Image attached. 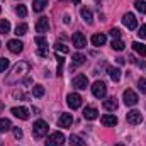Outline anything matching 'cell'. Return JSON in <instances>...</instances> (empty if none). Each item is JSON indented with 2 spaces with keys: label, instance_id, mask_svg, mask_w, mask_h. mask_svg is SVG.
Wrapping results in <instances>:
<instances>
[{
  "label": "cell",
  "instance_id": "obj_41",
  "mask_svg": "<svg viewBox=\"0 0 146 146\" xmlns=\"http://www.w3.org/2000/svg\"><path fill=\"white\" fill-rule=\"evenodd\" d=\"M115 146H124V145H115Z\"/></svg>",
  "mask_w": 146,
  "mask_h": 146
},
{
  "label": "cell",
  "instance_id": "obj_14",
  "mask_svg": "<svg viewBox=\"0 0 146 146\" xmlns=\"http://www.w3.org/2000/svg\"><path fill=\"white\" fill-rule=\"evenodd\" d=\"M72 124H73V115L63 112V114L60 115V119H58V126H60V127H70Z\"/></svg>",
  "mask_w": 146,
  "mask_h": 146
},
{
  "label": "cell",
  "instance_id": "obj_32",
  "mask_svg": "<svg viewBox=\"0 0 146 146\" xmlns=\"http://www.w3.org/2000/svg\"><path fill=\"white\" fill-rule=\"evenodd\" d=\"M54 49H56V51H58V53H60V51H61V53H63V54H66V53H68V51H70V49H68V46H65V44H63V42H56V44H54Z\"/></svg>",
  "mask_w": 146,
  "mask_h": 146
},
{
  "label": "cell",
  "instance_id": "obj_29",
  "mask_svg": "<svg viewBox=\"0 0 146 146\" xmlns=\"http://www.w3.org/2000/svg\"><path fill=\"white\" fill-rule=\"evenodd\" d=\"M27 24H17V27H15V34L17 36H24L26 33H27Z\"/></svg>",
  "mask_w": 146,
  "mask_h": 146
},
{
  "label": "cell",
  "instance_id": "obj_26",
  "mask_svg": "<svg viewBox=\"0 0 146 146\" xmlns=\"http://www.w3.org/2000/svg\"><path fill=\"white\" fill-rule=\"evenodd\" d=\"M70 145L72 146H87L85 141H83L80 136H76V134H72V136H70Z\"/></svg>",
  "mask_w": 146,
  "mask_h": 146
},
{
  "label": "cell",
  "instance_id": "obj_9",
  "mask_svg": "<svg viewBox=\"0 0 146 146\" xmlns=\"http://www.w3.org/2000/svg\"><path fill=\"white\" fill-rule=\"evenodd\" d=\"M66 104H68L73 110L80 109V106H82V97H80L78 94L72 92V94H68V95H66Z\"/></svg>",
  "mask_w": 146,
  "mask_h": 146
},
{
  "label": "cell",
  "instance_id": "obj_7",
  "mask_svg": "<svg viewBox=\"0 0 146 146\" xmlns=\"http://www.w3.org/2000/svg\"><path fill=\"white\" fill-rule=\"evenodd\" d=\"M122 24H124V26H126L127 29L134 31V29L138 27V19L134 17V14L127 12V14H124V17H122Z\"/></svg>",
  "mask_w": 146,
  "mask_h": 146
},
{
  "label": "cell",
  "instance_id": "obj_30",
  "mask_svg": "<svg viewBox=\"0 0 146 146\" xmlns=\"http://www.w3.org/2000/svg\"><path fill=\"white\" fill-rule=\"evenodd\" d=\"M134 7H136L138 12L146 14V2H143V0H136V2H134Z\"/></svg>",
  "mask_w": 146,
  "mask_h": 146
},
{
  "label": "cell",
  "instance_id": "obj_10",
  "mask_svg": "<svg viewBox=\"0 0 146 146\" xmlns=\"http://www.w3.org/2000/svg\"><path fill=\"white\" fill-rule=\"evenodd\" d=\"M36 31L42 36V34H46L48 31H49V21H48V17H39L36 22Z\"/></svg>",
  "mask_w": 146,
  "mask_h": 146
},
{
  "label": "cell",
  "instance_id": "obj_18",
  "mask_svg": "<svg viewBox=\"0 0 146 146\" xmlns=\"http://www.w3.org/2000/svg\"><path fill=\"white\" fill-rule=\"evenodd\" d=\"M102 124L109 126V127H114L117 124V117L114 114H106V115H102Z\"/></svg>",
  "mask_w": 146,
  "mask_h": 146
},
{
  "label": "cell",
  "instance_id": "obj_39",
  "mask_svg": "<svg viewBox=\"0 0 146 146\" xmlns=\"http://www.w3.org/2000/svg\"><path fill=\"white\" fill-rule=\"evenodd\" d=\"M138 36L141 37V39H145L146 37V26H141V27L138 29Z\"/></svg>",
  "mask_w": 146,
  "mask_h": 146
},
{
  "label": "cell",
  "instance_id": "obj_34",
  "mask_svg": "<svg viewBox=\"0 0 146 146\" xmlns=\"http://www.w3.org/2000/svg\"><path fill=\"white\" fill-rule=\"evenodd\" d=\"M9 65H10V63H9V60H7V58H0V73L5 72V70L9 68Z\"/></svg>",
  "mask_w": 146,
  "mask_h": 146
},
{
  "label": "cell",
  "instance_id": "obj_16",
  "mask_svg": "<svg viewBox=\"0 0 146 146\" xmlns=\"http://www.w3.org/2000/svg\"><path fill=\"white\" fill-rule=\"evenodd\" d=\"M80 15H82V19H83L87 24H94V14H92V10H90V9H87V7H82V10H80Z\"/></svg>",
  "mask_w": 146,
  "mask_h": 146
},
{
  "label": "cell",
  "instance_id": "obj_22",
  "mask_svg": "<svg viewBox=\"0 0 146 146\" xmlns=\"http://www.w3.org/2000/svg\"><path fill=\"white\" fill-rule=\"evenodd\" d=\"M133 49H134L138 54H141V56H146V44H143V42H139V41L133 42Z\"/></svg>",
  "mask_w": 146,
  "mask_h": 146
},
{
  "label": "cell",
  "instance_id": "obj_1",
  "mask_svg": "<svg viewBox=\"0 0 146 146\" xmlns=\"http://www.w3.org/2000/svg\"><path fill=\"white\" fill-rule=\"evenodd\" d=\"M29 70H31V66H29L27 61H19V63L12 68L10 75L5 78V82H7L9 85H14V83H17L21 78H24V76L29 73Z\"/></svg>",
  "mask_w": 146,
  "mask_h": 146
},
{
  "label": "cell",
  "instance_id": "obj_4",
  "mask_svg": "<svg viewBox=\"0 0 146 146\" xmlns=\"http://www.w3.org/2000/svg\"><path fill=\"white\" fill-rule=\"evenodd\" d=\"M92 94H94V97H97V99H104V97L107 95V87H106V83L100 82V80H97V82L92 85Z\"/></svg>",
  "mask_w": 146,
  "mask_h": 146
},
{
  "label": "cell",
  "instance_id": "obj_27",
  "mask_svg": "<svg viewBox=\"0 0 146 146\" xmlns=\"http://www.w3.org/2000/svg\"><path fill=\"white\" fill-rule=\"evenodd\" d=\"M42 95H44V87H42V85H34V87H33V97L41 99Z\"/></svg>",
  "mask_w": 146,
  "mask_h": 146
},
{
  "label": "cell",
  "instance_id": "obj_17",
  "mask_svg": "<svg viewBox=\"0 0 146 146\" xmlns=\"http://www.w3.org/2000/svg\"><path fill=\"white\" fill-rule=\"evenodd\" d=\"M97 115H99V110L95 107H85L83 109V117L87 121H94V119H97Z\"/></svg>",
  "mask_w": 146,
  "mask_h": 146
},
{
  "label": "cell",
  "instance_id": "obj_35",
  "mask_svg": "<svg viewBox=\"0 0 146 146\" xmlns=\"http://www.w3.org/2000/svg\"><path fill=\"white\" fill-rule=\"evenodd\" d=\"M138 88H139L141 94H145L146 95V80L145 78H139V80H138Z\"/></svg>",
  "mask_w": 146,
  "mask_h": 146
},
{
  "label": "cell",
  "instance_id": "obj_23",
  "mask_svg": "<svg viewBox=\"0 0 146 146\" xmlns=\"http://www.w3.org/2000/svg\"><path fill=\"white\" fill-rule=\"evenodd\" d=\"M85 60H87V56H85V54H82V53L73 54V66H80V65H83V63H85Z\"/></svg>",
  "mask_w": 146,
  "mask_h": 146
},
{
  "label": "cell",
  "instance_id": "obj_37",
  "mask_svg": "<svg viewBox=\"0 0 146 146\" xmlns=\"http://www.w3.org/2000/svg\"><path fill=\"white\" fill-rule=\"evenodd\" d=\"M12 131H14V136H15L17 139H21V138L24 136V133H22V129H21V127H12Z\"/></svg>",
  "mask_w": 146,
  "mask_h": 146
},
{
  "label": "cell",
  "instance_id": "obj_44",
  "mask_svg": "<svg viewBox=\"0 0 146 146\" xmlns=\"http://www.w3.org/2000/svg\"><path fill=\"white\" fill-rule=\"evenodd\" d=\"M0 46H2V42H0Z\"/></svg>",
  "mask_w": 146,
  "mask_h": 146
},
{
  "label": "cell",
  "instance_id": "obj_31",
  "mask_svg": "<svg viewBox=\"0 0 146 146\" xmlns=\"http://www.w3.org/2000/svg\"><path fill=\"white\" fill-rule=\"evenodd\" d=\"M15 14H17L19 17H26V15H27V9H26V5H17V7H15Z\"/></svg>",
  "mask_w": 146,
  "mask_h": 146
},
{
  "label": "cell",
  "instance_id": "obj_42",
  "mask_svg": "<svg viewBox=\"0 0 146 146\" xmlns=\"http://www.w3.org/2000/svg\"><path fill=\"white\" fill-rule=\"evenodd\" d=\"M0 146H3V145H2V141H0Z\"/></svg>",
  "mask_w": 146,
  "mask_h": 146
},
{
  "label": "cell",
  "instance_id": "obj_3",
  "mask_svg": "<svg viewBox=\"0 0 146 146\" xmlns=\"http://www.w3.org/2000/svg\"><path fill=\"white\" fill-rule=\"evenodd\" d=\"M65 134L63 133H60V131H56V133H51L49 136H46V146H61L65 143Z\"/></svg>",
  "mask_w": 146,
  "mask_h": 146
},
{
  "label": "cell",
  "instance_id": "obj_19",
  "mask_svg": "<svg viewBox=\"0 0 146 146\" xmlns=\"http://www.w3.org/2000/svg\"><path fill=\"white\" fill-rule=\"evenodd\" d=\"M90 41H92V44H94V46H104V44H106V41H107V36H106V34H102V33H100V34H94Z\"/></svg>",
  "mask_w": 146,
  "mask_h": 146
},
{
  "label": "cell",
  "instance_id": "obj_21",
  "mask_svg": "<svg viewBox=\"0 0 146 146\" xmlns=\"http://www.w3.org/2000/svg\"><path fill=\"white\" fill-rule=\"evenodd\" d=\"M10 129H12V122H10V119L2 117V119H0V133H7V131H10Z\"/></svg>",
  "mask_w": 146,
  "mask_h": 146
},
{
  "label": "cell",
  "instance_id": "obj_5",
  "mask_svg": "<svg viewBox=\"0 0 146 146\" xmlns=\"http://www.w3.org/2000/svg\"><path fill=\"white\" fill-rule=\"evenodd\" d=\"M122 99H124V104H126V106H129V107L136 106V104H138V100H139V99H138V94H136L134 90H129V88L122 94Z\"/></svg>",
  "mask_w": 146,
  "mask_h": 146
},
{
  "label": "cell",
  "instance_id": "obj_24",
  "mask_svg": "<svg viewBox=\"0 0 146 146\" xmlns=\"http://www.w3.org/2000/svg\"><path fill=\"white\" fill-rule=\"evenodd\" d=\"M107 72H109V76L112 82H119L121 80V70L119 68H109Z\"/></svg>",
  "mask_w": 146,
  "mask_h": 146
},
{
  "label": "cell",
  "instance_id": "obj_6",
  "mask_svg": "<svg viewBox=\"0 0 146 146\" xmlns=\"http://www.w3.org/2000/svg\"><path fill=\"white\" fill-rule=\"evenodd\" d=\"M72 85L76 88V90H85L88 87V78L85 75H76L72 80Z\"/></svg>",
  "mask_w": 146,
  "mask_h": 146
},
{
  "label": "cell",
  "instance_id": "obj_11",
  "mask_svg": "<svg viewBox=\"0 0 146 146\" xmlns=\"http://www.w3.org/2000/svg\"><path fill=\"white\" fill-rule=\"evenodd\" d=\"M7 48H9V51H10V53H14V54H19V53H22V49H24V44H22L19 39H10V41L7 42Z\"/></svg>",
  "mask_w": 146,
  "mask_h": 146
},
{
  "label": "cell",
  "instance_id": "obj_15",
  "mask_svg": "<svg viewBox=\"0 0 146 146\" xmlns=\"http://www.w3.org/2000/svg\"><path fill=\"white\" fill-rule=\"evenodd\" d=\"M117 106H119V102H117L115 97H109V99L104 100V109L109 110V112H114V110L117 109Z\"/></svg>",
  "mask_w": 146,
  "mask_h": 146
},
{
  "label": "cell",
  "instance_id": "obj_12",
  "mask_svg": "<svg viewBox=\"0 0 146 146\" xmlns=\"http://www.w3.org/2000/svg\"><path fill=\"white\" fill-rule=\"evenodd\" d=\"M72 41H73V46L78 48V49H82V48L87 46V37L83 36V33H75L72 37Z\"/></svg>",
  "mask_w": 146,
  "mask_h": 146
},
{
  "label": "cell",
  "instance_id": "obj_28",
  "mask_svg": "<svg viewBox=\"0 0 146 146\" xmlns=\"http://www.w3.org/2000/svg\"><path fill=\"white\" fill-rule=\"evenodd\" d=\"M10 31V22L5 19H0V34H7Z\"/></svg>",
  "mask_w": 146,
  "mask_h": 146
},
{
  "label": "cell",
  "instance_id": "obj_20",
  "mask_svg": "<svg viewBox=\"0 0 146 146\" xmlns=\"http://www.w3.org/2000/svg\"><path fill=\"white\" fill-rule=\"evenodd\" d=\"M48 5V0H33V10L34 12H42Z\"/></svg>",
  "mask_w": 146,
  "mask_h": 146
},
{
  "label": "cell",
  "instance_id": "obj_43",
  "mask_svg": "<svg viewBox=\"0 0 146 146\" xmlns=\"http://www.w3.org/2000/svg\"><path fill=\"white\" fill-rule=\"evenodd\" d=\"M0 10H2V7H0Z\"/></svg>",
  "mask_w": 146,
  "mask_h": 146
},
{
  "label": "cell",
  "instance_id": "obj_13",
  "mask_svg": "<svg viewBox=\"0 0 146 146\" xmlns=\"http://www.w3.org/2000/svg\"><path fill=\"white\" fill-rule=\"evenodd\" d=\"M10 112H12L15 117L22 119V121H27V119H29V110L26 109V107H22V106H19V107H12Z\"/></svg>",
  "mask_w": 146,
  "mask_h": 146
},
{
  "label": "cell",
  "instance_id": "obj_2",
  "mask_svg": "<svg viewBox=\"0 0 146 146\" xmlns=\"http://www.w3.org/2000/svg\"><path fill=\"white\" fill-rule=\"evenodd\" d=\"M48 131H49V126H48V122H46V121H42V119L36 121V122H34V126H33V133H34V136H36V138H46Z\"/></svg>",
  "mask_w": 146,
  "mask_h": 146
},
{
  "label": "cell",
  "instance_id": "obj_25",
  "mask_svg": "<svg viewBox=\"0 0 146 146\" xmlns=\"http://www.w3.org/2000/svg\"><path fill=\"white\" fill-rule=\"evenodd\" d=\"M110 46H112V49H114V51H122L126 44H124V41H122V39H112Z\"/></svg>",
  "mask_w": 146,
  "mask_h": 146
},
{
  "label": "cell",
  "instance_id": "obj_40",
  "mask_svg": "<svg viewBox=\"0 0 146 146\" xmlns=\"http://www.w3.org/2000/svg\"><path fill=\"white\" fill-rule=\"evenodd\" d=\"M2 109H3V104H2V102H0V112H2Z\"/></svg>",
  "mask_w": 146,
  "mask_h": 146
},
{
  "label": "cell",
  "instance_id": "obj_33",
  "mask_svg": "<svg viewBox=\"0 0 146 146\" xmlns=\"http://www.w3.org/2000/svg\"><path fill=\"white\" fill-rule=\"evenodd\" d=\"M37 54H39L41 58H46V56L49 54V49H48V44H46V46H39V48H37Z\"/></svg>",
  "mask_w": 146,
  "mask_h": 146
},
{
  "label": "cell",
  "instance_id": "obj_8",
  "mask_svg": "<svg viewBox=\"0 0 146 146\" xmlns=\"http://www.w3.org/2000/svg\"><path fill=\"white\" fill-rule=\"evenodd\" d=\"M126 121H127L129 124H133V126L141 124V121H143V114H141L139 110H129V112L126 114Z\"/></svg>",
  "mask_w": 146,
  "mask_h": 146
},
{
  "label": "cell",
  "instance_id": "obj_36",
  "mask_svg": "<svg viewBox=\"0 0 146 146\" xmlns=\"http://www.w3.org/2000/svg\"><path fill=\"white\" fill-rule=\"evenodd\" d=\"M34 42H36L37 46H46L48 42H46V37L44 36H37L36 39H34Z\"/></svg>",
  "mask_w": 146,
  "mask_h": 146
},
{
  "label": "cell",
  "instance_id": "obj_38",
  "mask_svg": "<svg viewBox=\"0 0 146 146\" xmlns=\"http://www.w3.org/2000/svg\"><path fill=\"white\" fill-rule=\"evenodd\" d=\"M110 37H112V39H121V31H119V29H110Z\"/></svg>",
  "mask_w": 146,
  "mask_h": 146
}]
</instances>
